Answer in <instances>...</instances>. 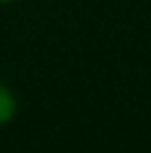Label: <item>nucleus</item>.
<instances>
[{"label": "nucleus", "mask_w": 151, "mask_h": 153, "mask_svg": "<svg viewBox=\"0 0 151 153\" xmlns=\"http://www.w3.org/2000/svg\"><path fill=\"white\" fill-rule=\"evenodd\" d=\"M13 115H16V98L11 89L0 82V126L11 122Z\"/></svg>", "instance_id": "obj_1"}, {"label": "nucleus", "mask_w": 151, "mask_h": 153, "mask_svg": "<svg viewBox=\"0 0 151 153\" xmlns=\"http://www.w3.org/2000/svg\"><path fill=\"white\" fill-rule=\"evenodd\" d=\"M7 2H13V0H0V4H7Z\"/></svg>", "instance_id": "obj_2"}]
</instances>
